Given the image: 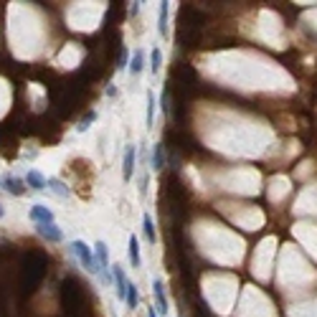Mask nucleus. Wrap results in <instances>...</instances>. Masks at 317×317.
Instances as JSON below:
<instances>
[{
  "label": "nucleus",
  "instance_id": "nucleus-27",
  "mask_svg": "<svg viewBox=\"0 0 317 317\" xmlns=\"http://www.w3.org/2000/svg\"><path fill=\"white\" fill-rule=\"evenodd\" d=\"M0 186H3V180H0Z\"/></svg>",
  "mask_w": 317,
  "mask_h": 317
},
{
  "label": "nucleus",
  "instance_id": "nucleus-20",
  "mask_svg": "<svg viewBox=\"0 0 317 317\" xmlns=\"http://www.w3.org/2000/svg\"><path fill=\"white\" fill-rule=\"evenodd\" d=\"M117 64H119V66H117L119 71L129 66V51H127V49H122V54H119V61H117Z\"/></svg>",
  "mask_w": 317,
  "mask_h": 317
},
{
  "label": "nucleus",
  "instance_id": "nucleus-23",
  "mask_svg": "<svg viewBox=\"0 0 317 317\" xmlns=\"http://www.w3.org/2000/svg\"><path fill=\"white\" fill-rule=\"evenodd\" d=\"M160 104H163V114H168V92L163 94V99H160Z\"/></svg>",
  "mask_w": 317,
  "mask_h": 317
},
{
  "label": "nucleus",
  "instance_id": "nucleus-4",
  "mask_svg": "<svg viewBox=\"0 0 317 317\" xmlns=\"http://www.w3.org/2000/svg\"><path fill=\"white\" fill-rule=\"evenodd\" d=\"M152 294H155V299H157V314H168L170 309H168L165 284H163V279H160V277H155V279H152Z\"/></svg>",
  "mask_w": 317,
  "mask_h": 317
},
{
  "label": "nucleus",
  "instance_id": "nucleus-22",
  "mask_svg": "<svg viewBox=\"0 0 317 317\" xmlns=\"http://www.w3.org/2000/svg\"><path fill=\"white\" fill-rule=\"evenodd\" d=\"M117 94H119V89H117L114 84H109V86H107V97H117Z\"/></svg>",
  "mask_w": 317,
  "mask_h": 317
},
{
  "label": "nucleus",
  "instance_id": "nucleus-24",
  "mask_svg": "<svg viewBox=\"0 0 317 317\" xmlns=\"http://www.w3.org/2000/svg\"><path fill=\"white\" fill-rule=\"evenodd\" d=\"M147 317H160V314L155 312V307H150V309H147Z\"/></svg>",
  "mask_w": 317,
  "mask_h": 317
},
{
  "label": "nucleus",
  "instance_id": "nucleus-19",
  "mask_svg": "<svg viewBox=\"0 0 317 317\" xmlns=\"http://www.w3.org/2000/svg\"><path fill=\"white\" fill-rule=\"evenodd\" d=\"M160 66H163V51L155 46V49L150 51V71L157 74V71H160Z\"/></svg>",
  "mask_w": 317,
  "mask_h": 317
},
{
  "label": "nucleus",
  "instance_id": "nucleus-16",
  "mask_svg": "<svg viewBox=\"0 0 317 317\" xmlns=\"http://www.w3.org/2000/svg\"><path fill=\"white\" fill-rule=\"evenodd\" d=\"M168 13H170V3H160V26H157V31H160L163 38H168Z\"/></svg>",
  "mask_w": 317,
  "mask_h": 317
},
{
  "label": "nucleus",
  "instance_id": "nucleus-9",
  "mask_svg": "<svg viewBox=\"0 0 317 317\" xmlns=\"http://www.w3.org/2000/svg\"><path fill=\"white\" fill-rule=\"evenodd\" d=\"M127 256H129V264H132L134 269L142 264V256H140V241H137V236H134V234L127 239Z\"/></svg>",
  "mask_w": 317,
  "mask_h": 317
},
{
  "label": "nucleus",
  "instance_id": "nucleus-11",
  "mask_svg": "<svg viewBox=\"0 0 317 317\" xmlns=\"http://www.w3.org/2000/svg\"><path fill=\"white\" fill-rule=\"evenodd\" d=\"M129 74L132 76H140L142 74V69H145V51L142 49H134V54L129 56Z\"/></svg>",
  "mask_w": 317,
  "mask_h": 317
},
{
  "label": "nucleus",
  "instance_id": "nucleus-6",
  "mask_svg": "<svg viewBox=\"0 0 317 317\" xmlns=\"http://www.w3.org/2000/svg\"><path fill=\"white\" fill-rule=\"evenodd\" d=\"M112 279H114V292H117V297L124 302L129 282H127V277H124V269H122L119 264H114V266H112Z\"/></svg>",
  "mask_w": 317,
  "mask_h": 317
},
{
  "label": "nucleus",
  "instance_id": "nucleus-12",
  "mask_svg": "<svg viewBox=\"0 0 317 317\" xmlns=\"http://www.w3.org/2000/svg\"><path fill=\"white\" fill-rule=\"evenodd\" d=\"M49 191L54 193V196H59V198H69L71 196V188L64 183V180H59V178H49Z\"/></svg>",
  "mask_w": 317,
  "mask_h": 317
},
{
  "label": "nucleus",
  "instance_id": "nucleus-7",
  "mask_svg": "<svg viewBox=\"0 0 317 317\" xmlns=\"http://www.w3.org/2000/svg\"><path fill=\"white\" fill-rule=\"evenodd\" d=\"M0 180H3V186H0V188H6L11 196H23L26 193V180H21V178H16V175H6V178H0Z\"/></svg>",
  "mask_w": 317,
  "mask_h": 317
},
{
  "label": "nucleus",
  "instance_id": "nucleus-1",
  "mask_svg": "<svg viewBox=\"0 0 317 317\" xmlns=\"http://www.w3.org/2000/svg\"><path fill=\"white\" fill-rule=\"evenodd\" d=\"M71 254L79 259V264H81L89 274L99 277V282H102V284H112V282H114V279H112V269H109V271H104V269H102V264H99V261H97V256H94V249H89V244H86V241H81V239L71 241Z\"/></svg>",
  "mask_w": 317,
  "mask_h": 317
},
{
  "label": "nucleus",
  "instance_id": "nucleus-5",
  "mask_svg": "<svg viewBox=\"0 0 317 317\" xmlns=\"http://www.w3.org/2000/svg\"><path fill=\"white\" fill-rule=\"evenodd\" d=\"M36 231H38L41 239H46V241H51V244H61V241H64V231H61L56 223H38Z\"/></svg>",
  "mask_w": 317,
  "mask_h": 317
},
{
  "label": "nucleus",
  "instance_id": "nucleus-25",
  "mask_svg": "<svg viewBox=\"0 0 317 317\" xmlns=\"http://www.w3.org/2000/svg\"><path fill=\"white\" fill-rule=\"evenodd\" d=\"M6 216V208H3V203H0V218H3Z\"/></svg>",
  "mask_w": 317,
  "mask_h": 317
},
{
  "label": "nucleus",
  "instance_id": "nucleus-21",
  "mask_svg": "<svg viewBox=\"0 0 317 317\" xmlns=\"http://www.w3.org/2000/svg\"><path fill=\"white\" fill-rule=\"evenodd\" d=\"M129 16H132V18L140 16V3H132V6H129Z\"/></svg>",
  "mask_w": 317,
  "mask_h": 317
},
{
  "label": "nucleus",
  "instance_id": "nucleus-13",
  "mask_svg": "<svg viewBox=\"0 0 317 317\" xmlns=\"http://www.w3.org/2000/svg\"><path fill=\"white\" fill-rule=\"evenodd\" d=\"M94 256H97V261L102 264V269H104V271H109V269H112V264H109V249H107V244H104V241H97V246H94Z\"/></svg>",
  "mask_w": 317,
  "mask_h": 317
},
{
  "label": "nucleus",
  "instance_id": "nucleus-10",
  "mask_svg": "<svg viewBox=\"0 0 317 317\" xmlns=\"http://www.w3.org/2000/svg\"><path fill=\"white\" fill-rule=\"evenodd\" d=\"M150 168H152V170H163V168H165V150H163V145H152Z\"/></svg>",
  "mask_w": 317,
  "mask_h": 317
},
{
  "label": "nucleus",
  "instance_id": "nucleus-14",
  "mask_svg": "<svg viewBox=\"0 0 317 317\" xmlns=\"http://www.w3.org/2000/svg\"><path fill=\"white\" fill-rule=\"evenodd\" d=\"M97 117H99V114H97V109H89V112H86V114L79 119V124H76V132H79V134H81V132H86V129H89V127L97 122Z\"/></svg>",
  "mask_w": 317,
  "mask_h": 317
},
{
  "label": "nucleus",
  "instance_id": "nucleus-2",
  "mask_svg": "<svg viewBox=\"0 0 317 317\" xmlns=\"http://www.w3.org/2000/svg\"><path fill=\"white\" fill-rule=\"evenodd\" d=\"M28 218L38 226V223H56V218H54V211L51 208H46L43 203H33L31 208H28Z\"/></svg>",
  "mask_w": 317,
  "mask_h": 317
},
{
  "label": "nucleus",
  "instance_id": "nucleus-18",
  "mask_svg": "<svg viewBox=\"0 0 317 317\" xmlns=\"http://www.w3.org/2000/svg\"><path fill=\"white\" fill-rule=\"evenodd\" d=\"M142 231H145V239L150 241V244H155L157 241V234H155V223H152V218L145 213L142 216Z\"/></svg>",
  "mask_w": 317,
  "mask_h": 317
},
{
  "label": "nucleus",
  "instance_id": "nucleus-3",
  "mask_svg": "<svg viewBox=\"0 0 317 317\" xmlns=\"http://www.w3.org/2000/svg\"><path fill=\"white\" fill-rule=\"evenodd\" d=\"M134 157H137V147L127 145L124 147V157H122V178H124V183H129L132 175H134Z\"/></svg>",
  "mask_w": 317,
  "mask_h": 317
},
{
  "label": "nucleus",
  "instance_id": "nucleus-26",
  "mask_svg": "<svg viewBox=\"0 0 317 317\" xmlns=\"http://www.w3.org/2000/svg\"><path fill=\"white\" fill-rule=\"evenodd\" d=\"M112 317H117V312H112Z\"/></svg>",
  "mask_w": 317,
  "mask_h": 317
},
{
  "label": "nucleus",
  "instance_id": "nucleus-8",
  "mask_svg": "<svg viewBox=\"0 0 317 317\" xmlns=\"http://www.w3.org/2000/svg\"><path fill=\"white\" fill-rule=\"evenodd\" d=\"M23 180H26V186H28V188H33V191H46V188H49V178H43L36 168H31V170L26 173V178H23Z\"/></svg>",
  "mask_w": 317,
  "mask_h": 317
},
{
  "label": "nucleus",
  "instance_id": "nucleus-17",
  "mask_svg": "<svg viewBox=\"0 0 317 317\" xmlns=\"http://www.w3.org/2000/svg\"><path fill=\"white\" fill-rule=\"evenodd\" d=\"M152 122H155V94L147 92V109H145V124H147V129H152Z\"/></svg>",
  "mask_w": 317,
  "mask_h": 317
},
{
  "label": "nucleus",
  "instance_id": "nucleus-15",
  "mask_svg": "<svg viewBox=\"0 0 317 317\" xmlns=\"http://www.w3.org/2000/svg\"><path fill=\"white\" fill-rule=\"evenodd\" d=\"M124 304H127L129 309H137V304H140V292H137V284H134V282H129V287H127Z\"/></svg>",
  "mask_w": 317,
  "mask_h": 317
}]
</instances>
